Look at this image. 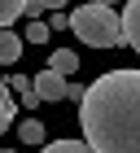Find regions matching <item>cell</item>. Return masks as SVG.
I'll use <instances>...</instances> for the list:
<instances>
[{
    "label": "cell",
    "instance_id": "cell-1",
    "mask_svg": "<svg viewBox=\"0 0 140 153\" xmlns=\"http://www.w3.org/2000/svg\"><path fill=\"white\" fill-rule=\"evenodd\" d=\"M79 127L96 153H140V70H109L88 83Z\"/></svg>",
    "mask_w": 140,
    "mask_h": 153
},
{
    "label": "cell",
    "instance_id": "cell-2",
    "mask_svg": "<svg viewBox=\"0 0 140 153\" xmlns=\"http://www.w3.org/2000/svg\"><path fill=\"white\" fill-rule=\"evenodd\" d=\"M70 31L83 39L88 48H118L123 44V18L114 13V4H79V9L70 13Z\"/></svg>",
    "mask_w": 140,
    "mask_h": 153
},
{
    "label": "cell",
    "instance_id": "cell-3",
    "mask_svg": "<svg viewBox=\"0 0 140 153\" xmlns=\"http://www.w3.org/2000/svg\"><path fill=\"white\" fill-rule=\"evenodd\" d=\"M31 88H35L39 101H70V79H66V74H57L53 66H44V70L35 74Z\"/></svg>",
    "mask_w": 140,
    "mask_h": 153
},
{
    "label": "cell",
    "instance_id": "cell-4",
    "mask_svg": "<svg viewBox=\"0 0 140 153\" xmlns=\"http://www.w3.org/2000/svg\"><path fill=\"white\" fill-rule=\"evenodd\" d=\"M118 18H123V44L140 53V0H127Z\"/></svg>",
    "mask_w": 140,
    "mask_h": 153
},
{
    "label": "cell",
    "instance_id": "cell-5",
    "mask_svg": "<svg viewBox=\"0 0 140 153\" xmlns=\"http://www.w3.org/2000/svg\"><path fill=\"white\" fill-rule=\"evenodd\" d=\"M22 44H26L22 35H13L9 26H0V66H13V61L22 57Z\"/></svg>",
    "mask_w": 140,
    "mask_h": 153
},
{
    "label": "cell",
    "instance_id": "cell-6",
    "mask_svg": "<svg viewBox=\"0 0 140 153\" xmlns=\"http://www.w3.org/2000/svg\"><path fill=\"white\" fill-rule=\"evenodd\" d=\"M48 66H53L57 74H66V79H74V70H79V57H74L70 48H57V53L48 57Z\"/></svg>",
    "mask_w": 140,
    "mask_h": 153
},
{
    "label": "cell",
    "instance_id": "cell-7",
    "mask_svg": "<svg viewBox=\"0 0 140 153\" xmlns=\"http://www.w3.org/2000/svg\"><path fill=\"white\" fill-rule=\"evenodd\" d=\"M44 123H39V118H26V123H18V140L22 144H44Z\"/></svg>",
    "mask_w": 140,
    "mask_h": 153
},
{
    "label": "cell",
    "instance_id": "cell-8",
    "mask_svg": "<svg viewBox=\"0 0 140 153\" xmlns=\"http://www.w3.org/2000/svg\"><path fill=\"white\" fill-rule=\"evenodd\" d=\"M9 92H18V96H22V105H31V109H35V101H39L26 74H9Z\"/></svg>",
    "mask_w": 140,
    "mask_h": 153
},
{
    "label": "cell",
    "instance_id": "cell-9",
    "mask_svg": "<svg viewBox=\"0 0 140 153\" xmlns=\"http://www.w3.org/2000/svg\"><path fill=\"white\" fill-rule=\"evenodd\" d=\"M39 153H96L88 140H53V144H44Z\"/></svg>",
    "mask_w": 140,
    "mask_h": 153
},
{
    "label": "cell",
    "instance_id": "cell-10",
    "mask_svg": "<svg viewBox=\"0 0 140 153\" xmlns=\"http://www.w3.org/2000/svg\"><path fill=\"white\" fill-rule=\"evenodd\" d=\"M13 118H18V101L9 96V88H0V131H9Z\"/></svg>",
    "mask_w": 140,
    "mask_h": 153
},
{
    "label": "cell",
    "instance_id": "cell-11",
    "mask_svg": "<svg viewBox=\"0 0 140 153\" xmlns=\"http://www.w3.org/2000/svg\"><path fill=\"white\" fill-rule=\"evenodd\" d=\"M48 35H53V26H48V22H39V18H31V26L22 31V39H26V44H48Z\"/></svg>",
    "mask_w": 140,
    "mask_h": 153
},
{
    "label": "cell",
    "instance_id": "cell-12",
    "mask_svg": "<svg viewBox=\"0 0 140 153\" xmlns=\"http://www.w3.org/2000/svg\"><path fill=\"white\" fill-rule=\"evenodd\" d=\"M26 0H0V26H13L18 18H22Z\"/></svg>",
    "mask_w": 140,
    "mask_h": 153
},
{
    "label": "cell",
    "instance_id": "cell-13",
    "mask_svg": "<svg viewBox=\"0 0 140 153\" xmlns=\"http://www.w3.org/2000/svg\"><path fill=\"white\" fill-rule=\"evenodd\" d=\"M48 26H53V31H70V13L53 9V18H48Z\"/></svg>",
    "mask_w": 140,
    "mask_h": 153
},
{
    "label": "cell",
    "instance_id": "cell-14",
    "mask_svg": "<svg viewBox=\"0 0 140 153\" xmlns=\"http://www.w3.org/2000/svg\"><path fill=\"white\" fill-rule=\"evenodd\" d=\"M35 4H39V9H66L70 0H35Z\"/></svg>",
    "mask_w": 140,
    "mask_h": 153
},
{
    "label": "cell",
    "instance_id": "cell-15",
    "mask_svg": "<svg viewBox=\"0 0 140 153\" xmlns=\"http://www.w3.org/2000/svg\"><path fill=\"white\" fill-rule=\"evenodd\" d=\"M96 4H123V0H96Z\"/></svg>",
    "mask_w": 140,
    "mask_h": 153
},
{
    "label": "cell",
    "instance_id": "cell-16",
    "mask_svg": "<svg viewBox=\"0 0 140 153\" xmlns=\"http://www.w3.org/2000/svg\"><path fill=\"white\" fill-rule=\"evenodd\" d=\"M0 153H18V149H0Z\"/></svg>",
    "mask_w": 140,
    "mask_h": 153
}]
</instances>
